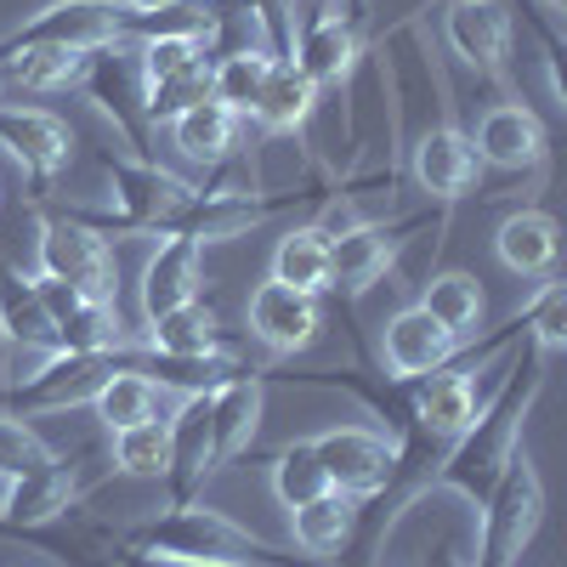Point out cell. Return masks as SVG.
I'll return each mask as SVG.
<instances>
[{
	"mask_svg": "<svg viewBox=\"0 0 567 567\" xmlns=\"http://www.w3.org/2000/svg\"><path fill=\"white\" fill-rule=\"evenodd\" d=\"M539 398H545V352L523 336V341H516L511 369H505V381L494 386V398L477 403L471 425L432 460V471L414 483V494L403 499L398 516H409V505H414L420 494H460L465 505H483L488 488H494V477L505 471V460L523 449L528 414L539 409ZM392 528H398V523H392Z\"/></svg>",
	"mask_w": 567,
	"mask_h": 567,
	"instance_id": "cell-1",
	"label": "cell"
},
{
	"mask_svg": "<svg viewBox=\"0 0 567 567\" xmlns=\"http://www.w3.org/2000/svg\"><path fill=\"white\" fill-rule=\"evenodd\" d=\"M125 550H148V556H182V561H233V567H318V561H301L284 545L239 528L227 511H210V505H165L159 516L136 523L131 534H120Z\"/></svg>",
	"mask_w": 567,
	"mask_h": 567,
	"instance_id": "cell-2",
	"label": "cell"
},
{
	"mask_svg": "<svg viewBox=\"0 0 567 567\" xmlns=\"http://www.w3.org/2000/svg\"><path fill=\"white\" fill-rule=\"evenodd\" d=\"M103 171L114 182V205L91 210V205H69L63 216L91 227L97 239H131V233H176L187 205L199 199V182H182L176 171H165L159 159H136V154H103Z\"/></svg>",
	"mask_w": 567,
	"mask_h": 567,
	"instance_id": "cell-3",
	"label": "cell"
},
{
	"mask_svg": "<svg viewBox=\"0 0 567 567\" xmlns=\"http://www.w3.org/2000/svg\"><path fill=\"white\" fill-rule=\"evenodd\" d=\"M477 511H483V528H477V561L471 567H516L545 523V483L528 449H516L505 460V471L494 477Z\"/></svg>",
	"mask_w": 567,
	"mask_h": 567,
	"instance_id": "cell-4",
	"label": "cell"
},
{
	"mask_svg": "<svg viewBox=\"0 0 567 567\" xmlns=\"http://www.w3.org/2000/svg\"><path fill=\"white\" fill-rule=\"evenodd\" d=\"M74 91L103 120H114V136L125 142V154L154 159V120H148V103H142V69H136V45L131 40L109 45V52H91Z\"/></svg>",
	"mask_w": 567,
	"mask_h": 567,
	"instance_id": "cell-5",
	"label": "cell"
},
{
	"mask_svg": "<svg viewBox=\"0 0 567 567\" xmlns=\"http://www.w3.org/2000/svg\"><path fill=\"white\" fill-rule=\"evenodd\" d=\"M40 278L69 284L85 301H120L114 245L97 239L91 227L69 221L63 210H45V205H40Z\"/></svg>",
	"mask_w": 567,
	"mask_h": 567,
	"instance_id": "cell-6",
	"label": "cell"
},
{
	"mask_svg": "<svg viewBox=\"0 0 567 567\" xmlns=\"http://www.w3.org/2000/svg\"><path fill=\"white\" fill-rule=\"evenodd\" d=\"M432 216H398V221H363L341 239H329V290L341 296V307H358L374 284H381L398 256L414 245V233H425Z\"/></svg>",
	"mask_w": 567,
	"mask_h": 567,
	"instance_id": "cell-7",
	"label": "cell"
},
{
	"mask_svg": "<svg viewBox=\"0 0 567 567\" xmlns=\"http://www.w3.org/2000/svg\"><path fill=\"white\" fill-rule=\"evenodd\" d=\"M131 40V12L120 0H45L34 18H23L0 52L18 45H69V52H109V45Z\"/></svg>",
	"mask_w": 567,
	"mask_h": 567,
	"instance_id": "cell-8",
	"label": "cell"
},
{
	"mask_svg": "<svg viewBox=\"0 0 567 567\" xmlns=\"http://www.w3.org/2000/svg\"><path fill=\"white\" fill-rule=\"evenodd\" d=\"M323 477L336 494H352V499H374L398 488V443L386 432H369V425H329V432L307 437Z\"/></svg>",
	"mask_w": 567,
	"mask_h": 567,
	"instance_id": "cell-9",
	"label": "cell"
},
{
	"mask_svg": "<svg viewBox=\"0 0 567 567\" xmlns=\"http://www.w3.org/2000/svg\"><path fill=\"white\" fill-rule=\"evenodd\" d=\"M409 171H414V182L425 187V194L437 199L443 216L483 187V159H477V148H471V131H465L460 120H449V114L414 136Z\"/></svg>",
	"mask_w": 567,
	"mask_h": 567,
	"instance_id": "cell-10",
	"label": "cell"
},
{
	"mask_svg": "<svg viewBox=\"0 0 567 567\" xmlns=\"http://www.w3.org/2000/svg\"><path fill=\"white\" fill-rule=\"evenodd\" d=\"M0 154H12L23 165V176L34 182V205L45 199L69 159H74V131L52 114V109H29V103H0Z\"/></svg>",
	"mask_w": 567,
	"mask_h": 567,
	"instance_id": "cell-11",
	"label": "cell"
},
{
	"mask_svg": "<svg viewBox=\"0 0 567 567\" xmlns=\"http://www.w3.org/2000/svg\"><path fill=\"white\" fill-rule=\"evenodd\" d=\"M290 63L323 91V85H347L363 63V23H352L336 0H312L307 18L296 23V52Z\"/></svg>",
	"mask_w": 567,
	"mask_h": 567,
	"instance_id": "cell-12",
	"label": "cell"
},
{
	"mask_svg": "<svg viewBox=\"0 0 567 567\" xmlns=\"http://www.w3.org/2000/svg\"><path fill=\"white\" fill-rule=\"evenodd\" d=\"M114 358L120 352H58V358H45L34 374L12 381L7 403H12V414H58V409L91 403L97 386L114 374Z\"/></svg>",
	"mask_w": 567,
	"mask_h": 567,
	"instance_id": "cell-13",
	"label": "cell"
},
{
	"mask_svg": "<svg viewBox=\"0 0 567 567\" xmlns=\"http://www.w3.org/2000/svg\"><path fill=\"white\" fill-rule=\"evenodd\" d=\"M296 199H318V194H250V187H199V199L187 205L182 216V239H194V245H233V239H245L250 227L272 221L278 210H290Z\"/></svg>",
	"mask_w": 567,
	"mask_h": 567,
	"instance_id": "cell-14",
	"label": "cell"
},
{
	"mask_svg": "<svg viewBox=\"0 0 567 567\" xmlns=\"http://www.w3.org/2000/svg\"><path fill=\"white\" fill-rule=\"evenodd\" d=\"M471 148H477L483 165H494L505 176H528V182H545V165H550V136L528 103H494L477 120Z\"/></svg>",
	"mask_w": 567,
	"mask_h": 567,
	"instance_id": "cell-15",
	"label": "cell"
},
{
	"mask_svg": "<svg viewBox=\"0 0 567 567\" xmlns=\"http://www.w3.org/2000/svg\"><path fill=\"white\" fill-rule=\"evenodd\" d=\"M245 323H250V341L261 352L296 358V352H307L323 336V301L290 290V284H278V278H267V284H256V290H250Z\"/></svg>",
	"mask_w": 567,
	"mask_h": 567,
	"instance_id": "cell-16",
	"label": "cell"
},
{
	"mask_svg": "<svg viewBox=\"0 0 567 567\" xmlns=\"http://www.w3.org/2000/svg\"><path fill=\"white\" fill-rule=\"evenodd\" d=\"M171 425V454H165V499L194 505L205 483L216 477V443H210V392H187L176 403Z\"/></svg>",
	"mask_w": 567,
	"mask_h": 567,
	"instance_id": "cell-17",
	"label": "cell"
},
{
	"mask_svg": "<svg viewBox=\"0 0 567 567\" xmlns=\"http://www.w3.org/2000/svg\"><path fill=\"white\" fill-rule=\"evenodd\" d=\"M443 40L465 69H477L483 80H505L511 12L499 7V0H449L443 7Z\"/></svg>",
	"mask_w": 567,
	"mask_h": 567,
	"instance_id": "cell-18",
	"label": "cell"
},
{
	"mask_svg": "<svg viewBox=\"0 0 567 567\" xmlns=\"http://www.w3.org/2000/svg\"><path fill=\"white\" fill-rule=\"evenodd\" d=\"M465 352L460 336H449V329L420 312V307H403L386 318V336H381V369L398 374V381H420V374H432L443 363H454Z\"/></svg>",
	"mask_w": 567,
	"mask_h": 567,
	"instance_id": "cell-19",
	"label": "cell"
},
{
	"mask_svg": "<svg viewBox=\"0 0 567 567\" xmlns=\"http://www.w3.org/2000/svg\"><path fill=\"white\" fill-rule=\"evenodd\" d=\"M261 409H267V374L256 363H245L233 381H221L210 392V443H216V471L233 465L239 454H250L256 432H261Z\"/></svg>",
	"mask_w": 567,
	"mask_h": 567,
	"instance_id": "cell-20",
	"label": "cell"
},
{
	"mask_svg": "<svg viewBox=\"0 0 567 567\" xmlns=\"http://www.w3.org/2000/svg\"><path fill=\"white\" fill-rule=\"evenodd\" d=\"M0 347L58 358V323L40 301V278L23 272L12 256H0Z\"/></svg>",
	"mask_w": 567,
	"mask_h": 567,
	"instance_id": "cell-21",
	"label": "cell"
},
{
	"mask_svg": "<svg viewBox=\"0 0 567 567\" xmlns=\"http://www.w3.org/2000/svg\"><path fill=\"white\" fill-rule=\"evenodd\" d=\"M194 296H205V245L165 233V245L142 267V318H159Z\"/></svg>",
	"mask_w": 567,
	"mask_h": 567,
	"instance_id": "cell-22",
	"label": "cell"
},
{
	"mask_svg": "<svg viewBox=\"0 0 567 567\" xmlns=\"http://www.w3.org/2000/svg\"><path fill=\"white\" fill-rule=\"evenodd\" d=\"M136 347H148V352H165V358H210V352H227V329H221V312L194 296V301H182L159 318H148V329L136 336Z\"/></svg>",
	"mask_w": 567,
	"mask_h": 567,
	"instance_id": "cell-23",
	"label": "cell"
},
{
	"mask_svg": "<svg viewBox=\"0 0 567 567\" xmlns=\"http://www.w3.org/2000/svg\"><path fill=\"white\" fill-rule=\"evenodd\" d=\"M494 250H499L505 272H516V278H550L556 272V256H561V227H556L550 210L523 205V210H511L499 221Z\"/></svg>",
	"mask_w": 567,
	"mask_h": 567,
	"instance_id": "cell-24",
	"label": "cell"
},
{
	"mask_svg": "<svg viewBox=\"0 0 567 567\" xmlns=\"http://www.w3.org/2000/svg\"><path fill=\"white\" fill-rule=\"evenodd\" d=\"M358 523H363V499H352V494H318L312 505H301V511H290V528H296V545L323 567L329 556H341V550H352V539H358Z\"/></svg>",
	"mask_w": 567,
	"mask_h": 567,
	"instance_id": "cell-25",
	"label": "cell"
},
{
	"mask_svg": "<svg viewBox=\"0 0 567 567\" xmlns=\"http://www.w3.org/2000/svg\"><path fill=\"white\" fill-rule=\"evenodd\" d=\"M239 114H227L221 103H194L187 114H176L165 131H171V148L187 159V165H205V171H216V165H227L233 159V148H239Z\"/></svg>",
	"mask_w": 567,
	"mask_h": 567,
	"instance_id": "cell-26",
	"label": "cell"
},
{
	"mask_svg": "<svg viewBox=\"0 0 567 567\" xmlns=\"http://www.w3.org/2000/svg\"><path fill=\"white\" fill-rule=\"evenodd\" d=\"M272 52L256 40H245V45H227V52L210 63V103H221L227 114H239V120H250L256 114V103H261V91H267V74H272Z\"/></svg>",
	"mask_w": 567,
	"mask_h": 567,
	"instance_id": "cell-27",
	"label": "cell"
},
{
	"mask_svg": "<svg viewBox=\"0 0 567 567\" xmlns=\"http://www.w3.org/2000/svg\"><path fill=\"white\" fill-rule=\"evenodd\" d=\"M420 312H432L449 336H460V341H471L483 329V312H488V296H483V278L477 272H460V267H449V272H432L420 284V301H414Z\"/></svg>",
	"mask_w": 567,
	"mask_h": 567,
	"instance_id": "cell-28",
	"label": "cell"
},
{
	"mask_svg": "<svg viewBox=\"0 0 567 567\" xmlns=\"http://www.w3.org/2000/svg\"><path fill=\"white\" fill-rule=\"evenodd\" d=\"M312 109H318V85H312L290 58H278L250 120H256V131H267V136H296V131H307Z\"/></svg>",
	"mask_w": 567,
	"mask_h": 567,
	"instance_id": "cell-29",
	"label": "cell"
},
{
	"mask_svg": "<svg viewBox=\"0 0 567 567\" xmlns=\"http://www.w3.org/2000/svg\"><path fill=\"white\" fill-rule=\"evenodd\" d=\"M85 58L91 52H69V45H18V52H0V74L23 91H74Z\"/></svg>",
	"mask_w": 567,
	"mask_h": 567,
	"instance_id": "cell-30",
	"label": "cell"
},
{
	"mask_svg": "<svg viewBox=\"0 0 567 567\" xmlns=\"http://www.w3.org/2000/svg\"><path fill=\"white\" fill-rule=\"evenodd\" d=\"M91 409H97V420L109 425V432H125V425L159 420V386L148 381V374H136L131 363H120V358H114V374L97 386Z\"/></svg>",
	"mask_w": 567,
	"mask_h": 567,
	"instance_id": "cell-31",
	"label": "cell"
},
{
	"mask_svg": "<svg viewBox=\"0 0 567 567\" xmlns=\"http://www.w3.org/2000/svg\"><path fill=\"white\" fill-rule=\"evenodd\" d=\"M272 278L290 284L301 296H323L329 290V239L307 221V227H290L272 250Z\"/></svg>",
	"mask_w": 567,
	"mask_h": 567,
	"instance_id": "cell-32",
	"label": "cell"
},
{
	"mask_svg": "<svg viewBox=\"0 0 567 567\" xmlns=\"http://www.w3.org/2000/svg\"><path fill=\"white\" fill-rule=\"evenodd\" d=\"M136 336L114 301H80L58 318V352H125Z\"/></svg>",
	"mask_w": 567,
	"mask_h": 567,
	"instance_id": "cell-33",
	"label": "cell"
},
{
	"mask_svg": "<svg viewBox=\"0 0 567 567\" xmlns=\"http://www.w3.org/2000/svg\"><path fill=\"white\" fill-rule=\"evenodd\" d=\"M267 471H272V494H278L284 511H301V505H312L318 494H329V477H323V465H318V454H312L307 437L272 449V454H267Z\"/></svg>",
	"mask_w": 567,
	"mask_h": 567,
	"instance_id": "cell-34",
	"label": "cell"
},
{
	"mask_svg": "<svg viewBox=\"0 0 567 567\" xmlns=\"http://www.w3.org/2000/svg\"><path fill=\"white\" fill-rule=\"evenodd\" d=\"M216 34H221V18L210 0H171V7H159L148 18H131V40H194L210 52Z\"/></svg>",
	"mask_w": 567,
	"mask_h": 567,
	"instance_id": "cell-35",
	"label": "cell"
},
{
	"mask_svg": "<svg viewBox=\"0 0 567 567\" xmlns=\"http://www.w3.org/2000/svg\"><path fill=\"white\" fill-rule=\"evenodd\" d=\"M114 449V471L125 477H165V454H171V425L165 420H142V425H125V432H109Z\"/></svg>",
	"mask_w": 567,
	"mask_h": 567,
	"instance_id": "cell-36",
	"label": "cell"
},
{
	"mask_svg": "<svg viewBox=\"0 0 567 567\" xmlns=\"http://www.w3.org/2000/svg\"><path fill=\"white\" fill-rule=\"evenodd\" d=\"M539 284H545V290H539L534 301H523L516 312H523V336L550 358V352L567 347V290H561L556 278H539Z\"/></svg>",
	"mask_w": 567,
	"mask_h": 567,
	"instance_id": "cell-37",
	"label": "cell"
},
{
	"mask_svg": "<svg viewBox=\"0 0 567 567\" xmlns=\"http://www.w3.org/2000/svg\"><path fill=\"white\" fill-rule=\"evenodd\" d=\"M205 97H210V63L187 69V74H171V80H159V85L142 91V103H148L154 131H159V125H171L176 114H187L194 103H205Z\"/></svg>",
	"mask_w": 567,
	"mask_h": 567,
	"instance_id": "cell-38",
	"label": "cell"
},
{
	"mask_svg": "<svg viewBox=\"0 0 567 567\" xmlns=\"http://www.w3.org/2000/svg\"><path fill=\"white\" fill-rule=\"evenodd\" d=\"M52 454H58V449L45 443L34 425H23L18 414H0V483L29 477V471H40Z\"/></svg>",
	"mask_w": 567,
	"mask_h": 567,
	"instance_id": "cell-39",
	"label": "cell"
},
{
	"mask_svg": "<svg viewBox=\"0 0 567 567\" xmlns=\"http://www.w3.org/2000/svg\"><path fill=\"white\" fill-rule=\"evenodd\" d=\"M131 45H136L142 91L159 85V80H171V74H187V69L210 63V52H205V45H194V40H131Z\"/></svg>",
	"mask_w": 567,
	"mask_h": 567,
	"instance_id": "cell-40",
	"label": "cell"
},
{
	"mask_svg": "<svg viewBox=\"0 0 567 567\" xmlns=\"http://www.w3.org/2000/svg\"><path fill=\"white\" fill-rule=\"evenodd\" d=\"M216 7V18H221V29H233V23H256V0H210Z\"/></svg>",
	"mask_w": 567,
	"mask_h": 567,
	"instance_id": "cell-41",
	"label": "cell"
},
{
	"mask_svg": "<svg viewBox=\"0 0 567 567\" xmlns=\"http://www.w3.org/2000/svg\"><path fill=\"white\" fill-rule=\"evenodd\" d=\"M120 7H125L131 18H148V12H159V7H171V0H120Z\"/></svg>",
	"mask_w": 567,
	"mask_h": 567,
	"instance_id": "cell-42",
	"label": "cell"
},
{
	"mask_svg": "<svg viewBox=\"0 0 567 567\" xmlns=\"http://www.w3.org/2000/svg\"><path fill=\"white\" fill-rule=\"evenodd\" d=\"M561 18H567V0H545V29L561 34Z\"/></svg>",
	"mask_w": 567,
	"mask_h": 567,
	"instance_id": "cell-43",
	"label": "cell"
},
{
	"mask_svg": "<svg viewBox=\"0 0 567 567\" xmlns=\"http://www.w3.org/2000/svg\"><path fill=\"white\" fill-rule=\"evenodd\" d=\"M336 7H341L352 23H363V18H369V0H336Z\"/></svg>",
	"mask_w": 567,
	"mask_h": 567,
	"instance_id": "cell-44",
	"label": "cell"
},
{
	"mask_svg": "<svg viewBox=\"0 0 567 567\" xmlns=\"http://www.w3.org/2000/svg\"><path fill=\"white\" fill-rule=\"evenodd\" d=\"M0 103H7V74H0Z\"/></svg>",
	"mask_w": 567,
	"mask_h": 567,
	"instance_id": "cell-45",
	"label": "cell"
}]
</instances>
